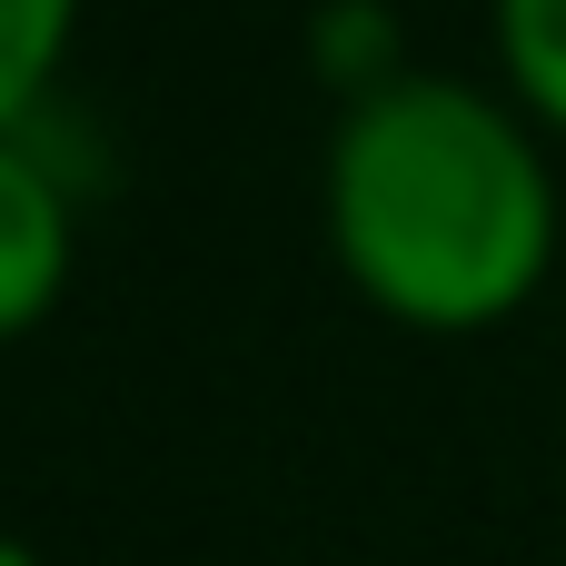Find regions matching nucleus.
I'll use <instances>...</instances> for the list:
<instances>
[{
	"instance_id": "obj_3",
	"label": "nucleus",
	"mask_w": 566,
	"mask_h": 566,
	"mask_svg": "<svg viewBox=\"0 0 566 566\" xmlns=\"http://www.w3.org/2000/svg\"><path fill=\"white\" fill-rule=\"evenodd\" d=\"M488 30H497L507 99L547 139H566V0H488Z\"/></svg>"
},
{
	"instance_id": "obj_5",
	"label": "nucleus",
	"mask_w": 566,
	"mask_h": 566,
	"mask_svg": "<svg viewBox=\"0 0 566 566\" xmlns=\"http://www.w3.org/2000/svg\"><path fill=\"white\" fill-rule=\"evenodd\" d=\"M0 566H40V557H30V547H20V537H0Z\"/></svg>"
},
{
	"instance_id": "obj_4",
	"label": "nucleus",
	"mask_w": 566,
	"mask_h": 566,
	"mask_svg": "<svg viewBox=\"0 0 566 566\" xmlns=\"http://www.w3.org/2000/svg\"><path fill=\"white\" fill-rule=\"evenodd\" d=\"M70 40H80V0H0V139H20V119L50 99Z\"/></svg>"
},
{
	"instance_id": "obj_1",
	"label": "nucleus",
	"mask_w": 566,
	"mask_h": 566,
	"mask_svg": "<svg viewBox=\"0 0 566 566\" xmlns=\"http://www.w3.org/2000/svg\"><path fill=\"white\" fill-rule=\"evenodd\" d=\"M318 219L338 279L418 338L507 328L547 289L566 239L547 129L507 90L448 70H398L338 109Z\"/></svg>"
},
{
	"instance_id": "obj_2",
	"label": "nucleus",
	"mask_w": 566,
	"mask_h": 566,
	"mask_svg": "<svg viewBox=\"0 0 566 566\" xmlns=\"http://www.w3.org/2000/svg\"><path fill=\"white\" fill-rule=\"evenodd\" d=\"M70 249H80V219H70V189L40 149L0 139V348L30 338L60 289H70Z\"/></svg>"
}]
</instances>
